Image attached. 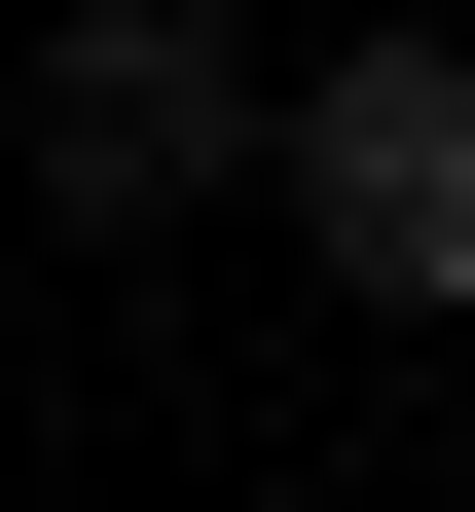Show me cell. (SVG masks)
<instances>
[{
    "mask_svg": "<svg viewBox=\"0 0 475 512\" xmlns=\"http://www.w3.org/2000/svg\"><path fill=\"white\" fill-rule=\"evenodd\" d=\"M220 147H293V74H256L220 0H74V37H37V183H74V220H183Z\"/></svg>",
    "mask_w": 475,
    "mask_h": 512,
    "instance_id": "cell-2",
    "label": "cell"
},
{
    "mask_svg": "<svg viewBox=\"0 0 475 512\" xmlns=\"http://www.w3.org/2000/svg\"><path fill=\"white\" fill-rule=\"evenodd\" d=\"M293 256L402 293V330H475V37H329L293 74Z\"/></svg>",
    "mask_w": 475,
    "mask_h": 512,
    "instance_id": "cell-1",
    "label": "cell"
}]
</instances>
